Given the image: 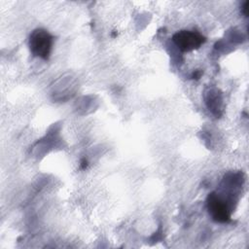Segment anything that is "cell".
Wrapping results in <instances>:
<instances>
[{"label":"cell","mask_w":249,"mask_h":249,"mask_svg":"<svg viewBox=\"0 0 249 249\" xmlns=\"http://www.w3.org/2000/svg\"><path fill=\"white\" fill-rule=\"evenodd\" d=\"M53 42V38L47 30L38 28L32 31L30 34L28 45L30 52L34 56H38L47 60L49 59L52 52Z\"/></svg>","instance_id":"6da1fadb"},{"label":"cell","mask_w":249,"mask_h":249,"mask_svg":"<svg viewBox=\"0 0 249 249\" xmlns=\"http://www.w3.org/2000/svg\"><path fill=\"white\" fill-rule=\"evenodd\" d=\"M207 209L211 218L218 223L231 221V208L229 201L218 193H211L207 197Z\"/></svg>","instance_id":"7a4b0ae2"},{"label":"cell","mask_w":249,"mask_h":249,"mask_svg":"<svg viewBox=\"0 0 249 249\" xmlns=\"http://www.w3.org/2000/svg\"><path fill=\"white\" fill-rule=\"evenodd\" d=\"M172 40L182 52L194 51L205 42V38L200 33L190 30H181L176 32L173 35Z\"/></svg>","instance_id":"3957f363"},{"label":"cell","mask_w":249,"mask_h":249,"mask_svg":"<svg viewBox=\"0 0 249 249\" xmlns=\"http://www.w3.org/2000/svg\"><path fill=\"white\" fill-rule=\"evenodd\" d=\"M248 4H249V3H248V1H247V2H245V3H244V6H243V13H244V15H245V16H247V15H248V14H247Z\"/></svg>","instance_id":"277c9868"}]
</instances>
